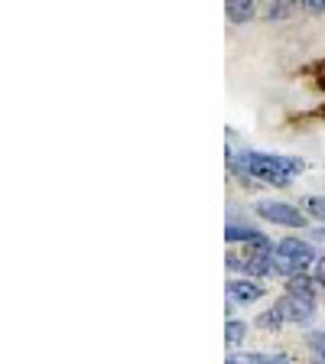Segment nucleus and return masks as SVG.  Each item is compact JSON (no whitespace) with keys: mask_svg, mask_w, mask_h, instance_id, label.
<instances>
[{"mask_svg":"<svg viewBox=\"0 0 325 364\" xmlns=\"http://www.w3.org/2000/svg\"><path fill=\"white\" fill-rule=\"evenodd\" d=\"M231 166L244 179H260V182H270V186H289L296 176L303 173V159L280 156V153H241V156H231Z\"/></svg>","mask_w":325,"mask_h":364,"instance_id":"nucleus-1","label":"nucleus"},{"mask_svg":"<svg viewBox=\"0 0 325 364\" xmlns=\"http://www.w3.org/2000/svg\"><path fill=\"white\" fill-rule=\"evenodd\" d=\"M312 260H319L316 254H312V244L299 241V237H283V241L277 244V250H273V270L287 273V277L303 273Z\"/></svg>","mask_w":325,"mask_h":364,"instance_id":"nucleus-2","label":"nucleus"},{"mask_svg":"<svg viewBox=\"0 0 325 364\" xmlns=\"http://www.w3.org/2000/svg\"><path fill=\"white\" fill-rule=\"evenodd\" d=\"M257 215L283 228H306V215L287 202H257Z\"/></svg>","mask_w":325,"mask_h":364,"instance_id":"nucleus-3","label":"nucleus"},{"mask_svg":"<svg viewBox=\"0 0 325 364\" xmlns=\"http://www.w3.org/2000/svg\"><path fill=\"white\" fill-rule=\"evenodd\" d=\"M277 306L283 309V318H287V322H296V326H309L312 318H316V299H303V296L287 293Z\"/></svg>","mask_w":325,"mask_h":364,"instance_id":"nucleus-4","label":"nucleus"},{"mask_svg":"<svg viewBox=\"0 0 325 364\" xmlns=\"http://www.w3.org/2000/svg\"><path fill=\"white\" fill-rule=\"evenodd\" d=\"M264 293H267V287H260V280H254V277H244V280H231V283H228V296H231L235 303H241V306L257 303Z\"/></svg>","mask_w":325,"mask_h":364,"instance_id":"nucleus-5","label":"nucleus"},{"mask_svg":"<svg viewBox=\"0 0 325 364\" xmlns=\"http://www.w3.org/2000/svg\"><path fill=\"white\" fill-rule=\"evenodd\" d=\"M228 20L231 23H247L254 16V0H228Z\"/></svg>","mask_w":325,"mask_h":364,"instance_id":"nucleus-6","label":"nucleus"},{"mask_svg":"<svg viewBox=\"0 0 325 364\" xmlns=\"http://www.w3.org/2000/svg\"><path fill=\"white\" fill-rule=\"evenodd\" d=\"M225 237H228V241L250 244V241H257V237H260V231H257V228H250V225H235V221H231V225H228V231H225Z\"/></svg>","mask_w":325,"mask_h":364,"instance_id":"nucleus-7","label":"nucleus"},{"mask_svg":"<svg viewBox=\"0 0 325 364\" xmlns=\"http://www.w3.org/2000/svg\"><path fill=\"white\" fill-rule=\"evenodd\" d=\"M287 293L303 296V299H316V283L306 280L303 273H296V277H289V289H287Z\"/></svg>","mask_w":325,"mask_h":364,"instance_id":"nucleus-8","label":"nucleus"},{"mask_svg":"<svg viewBox=\"0 0 325 364\" xmlns=\"http://www.w3.org/2000/svg\"><path fill=\"white\" fill-rule=\"evenodd\" d=\"M244 335H247V326L244 322H238V318H228V326H225V341L235 348V345H241Z\"/></svg>","mask_w":325,"mask_h":364,"instance_id":"nucleus-9","label":"nucleus"},{"mask_svg":"<svg viewBox=\"0 0 325 364\" xmlns=\"http://www.w3.org/2000/svg\"><path fill=\"white\" fill-rule=\"evenodd\" d=\"M283 322H287V318H283V309H280V306H273L270 312H264V316L257 318V326H260V328H280Z\"/></svg>","mask_w":325,"mask_h":364,"instance_id":"nucleus-10","label":"nucleus"},{"mask_svg":"<svg viewBox=\"0 0 325 364\" xmlns=\"http://www.w3.org/2000/svg\"><path fill=\"white\" fill-rule=\"evenodd\" d=\"M306 208H309V215H316V218L325 221V198L322 196H309L306 198Z\"/></svg>","mask_w":325,"mask_h":364,"instance_id":"nucleus-11","label":"nucleus"},{"mask_svg":"<svg viewBox=\"0 0 325 364\" xmlns=\"http://www.w3.org/2000/svg\"><path fill=\"white\" fill-rule=\"evenodd\" d=\"M270 358L267 355H231L228 358V364H267Z\"/></svg>","mask_w":325,"mask_h":364,"instance_id":"nucleus-12","label":"nucleus"},{"mask_svg":"<svg viewBox=\"0 0 325 364\" xmlns=\"http://www.w3.org/2000/svg\"><path fill=\"white\" fill-rule=\"evenodd\" d=\"M309 345H312V351H316V355L325 361V332H316V335H312Z\"/></svg>","mask_w":325,"mask_h":364,"instance_id":"nucleus-13","label":"nucleus"},{"mask_svg":"<svg viewBox=\"0 0 325 364\" xmlns=\"http://www.w3.org/2000/svg\"><path fill=\"white\" fill-rule=\"evenodd\" d=\"M309 72L316 75V85H319V88H325V62H316Z\"/></svg>","mask_w":325,"mask_h":364,"instance_id":"nucleus-14","label":"nucleus"},{"mask_svg":"<svg viewBox=\"0 0 325 364\" xmlns=\"http://www.w3.org/2000/svg\"><path fill=\"white\" fill-rule=\"evenodd\" d=\"M306 10H312V14H322L325 10V0H299Z\"/></svg>","mask_w":325,"mask_h":364,"instance_id":"nucleus-15","label":"nucleus"},{"mask_svg":"<svg viewBox=\"0 0 325 364\" xmlns=\"http://www.w3.org/2000/svg\"><path fill=\"white\" fill-rule=\"evenodd\" d=\"M316 283L319 287H325V257L316 260Z\"/></svg>","mask_w":325,"mask_h":364,"instance_id":"nucleus-16","label":"nucleus"},{"mask_svg":"<svg viewBox=\"0 0 325 364\" xmlns=\"http://www.w3.org/2000/svg\"><path fill=\"white\" fill-rule=\"evenodd\" d=\"M316 237H322V241H325V228H319V231H316Z\"/></svg>","mask_w":325,"mask_h":364,"instance_id":"nucleus-17","label":"nucleus"}]
</instances>
